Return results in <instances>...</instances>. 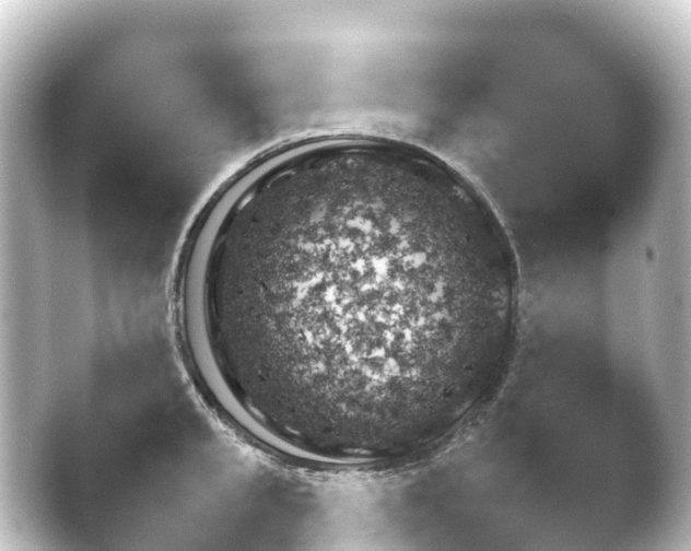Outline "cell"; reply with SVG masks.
Returning <instances> with one entry per match:
<instances>
[{"label":"cell","instance_id":"obj_1","mask_svg":"<svg viewBox=\"0 0 691 551\" xmlns=\"http://www.w3.org/2000/svg\"><path fill=\"white\" fill-rule=\"evenodd\" d=\"M513 280L502 225L468 180L375 146L258 179L208 266L222 349L255 414L343 442L402 433L462 390Z\"/></svg>","mask_w":691,"mask_h":551}]
</instances>
